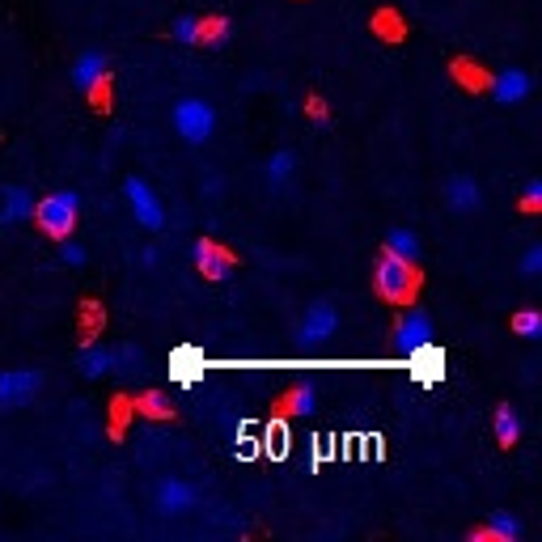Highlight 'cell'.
<instances>
[{
	"label": "cell",
	"mask_w": 542,
	"mask_h": 542,
	"mask_svg": "<svg viewBox=\"0 0 542 542\" xmlns=\"http://www.w3.org/2000/svg\"><path fill=\"white\" fill-rule=\"evenodd\" d=\"M487 94L500 106H521L530 94H534V77L526 68H496L492 81H487Z\"/></svg>",
	"instance_id": "52a82bcc"
},
{
	"label": "cell",
	"mask_w": 542,
	"mask_h": 542,
	"mask_svg": "<svg viewBox=\"0 0 542 542\" xmlns=\"http://www.w3.org/2000/svg\"><path fill=\"white\" fill-rule=\"evenodd\" d=\"M373 284H377V293H382L386 301L403 305L415 293V263L394 259L390 250H382V259H377V267H373Z\"/></svg>",
	"instance_id": "3957f363"
},
{
	"label": "cell",
	"mask_w": 542,
	"mask_h": 542,
	"mask_svg": "<svg viewBox=\"0 0 542 542\" xmlns=\"http://www.w3.org/2000/svg\"><path fill=\"white\" fill-rule=\"evenodd\" d=\"M123 191H128V204H132V216H136V225H144V229H166V208H161V200H157V191L144 183V178H128L123 183Z\"/></svg>",
	"instance_id": "8992f818"
},
{
	"label": "cell",
	"mask_w": 542,
	"mask_h": 542,
	"mask_svg": "<svg viewBox=\"0 0 542 542\" xmlns=\"http://www.w3.org/2000/svg\"><path fill=\"white\" fill-rule=\"evenodd\" d=\"M445 204H449V212L471 216V212L483 208V187L475 183L471 174H449L445 178Z\"/></svg>",
	"instance_id": "9c48e42d"
},
{
	"label": "cell",
	"mask_w": 542,
	"mask_h": 542,
	"mask_svg": "<svg viewBox=\"0 0 542 542\" xmlns=\"http://www.w3.org/2000/svg\"><path fill=\"white\" fill-rule=\"evenodd\" d=\"M34 216V195L26 187H5L0 191V221L5 225H22Z\"/></svg>",
	"instance_id": "4fadbf2b"
},
{
	"label": "cell",
	"mask_w": 542,
	"mask_h": 542,
	"mask_svg": "<svg viewBox=\"0 0 542 542\" xmlns=\"http://www.w3.org/2000/svg\"><path fill=\"white\" fill-rule=\"evenodd\" d=\"M492 428H496V441H500L504 449L517 445V441H521V411L509 407V403H500L496 415H492Z\"/></svg>",
	"instance_id": "2e32d148"
},
{
	"label": "cell",
	"mask_w": 542,
	"mask_h": 542,
	"mask_svg": "<svg viewBox=\"0 0 542 542\" xmlns=\"http://www.w3.org/2000/svg\"><path fill=\"white\" fill-rule=\"evenodd\" d=\"M542 276V246L530 242L526 255H521V280H538Z\"/></svg>",
	"instance_id": "603a6c76"
},
{
	"label": "cell",
	"mask_w": 542,
	"mask_h": 542,
	"mask_svg": "<svg viewBox=\"0 0 542 542\" xmlns=\"http://www.w3.org/2000/svg\"><path fill=\"white\" fill-rule=\"evenodd\" d=\"M513 331H517L521 339H534V335L542 331V314H538V310H521V314H513Z\"/></svg>",
	"instance_id": "7402d4cb"
},
{
	"label": "cell",
	"mask_w": 542,
	"mask_h": 542,
	"mask_svg": "<svg viewBox=\"0 0 542 542\" xmlns=\"http://www.w3.org/2000/svg\"><path fill=\"white\" fill-rule=\"evenodd\" d=\"M293 170H297V153H293V149H280V153H271V157H267L263 183H267V187H284L288 178H293Z\"/></svg>",
	"instance_id": "e0dca14e"
},
{
	"label": "cell",
	"mask_w": 542,
	"mask_h": 542,
	"mask_svg": "<svg viewBox=\"0 0 542 542\" xmlns=\"http://www.w3.org/2000/svg\"><path fill=\"white\" fill-rule=\"evenodd\" d=\"M394 339H399L407 352L432 343V318H428V310H420V305H415V310H407V314L399 318V331H394Z\"/></svg>",
	"instance_id": "7c38bea8"
},
{
	"label": "cell",
	"mask_w": 542,
	"mask_h": 542,
	"mask_svg": "<svg viewBox=\"0 0 542 542\" xmlns=\"http://www.w3.org/2000/svg\"><path fill=\"white\" fill-rule=\"evenodd\" d=\"M521 208H526V212L542 208V178H530V183L521 187Z\"/></svg>",
	"instance_id": "d4e9b609"
},
{
	"label": "cell",
	"mask_w": 542,
	"mask_h": 542,
	"mask_svg": "<svg viewBox=\"0 0 542 542\" xmlns=\"http://www.w3.org/2000/svg\"><path fill=\"white\" fill-rule=\"evenodd\" d=\"M174 43H183V47H191V43H200V17L195 13H183L174 22Z\"/></svg>",
	"instance_id": "ffe728a7"
},
{
	"label": "cell",
	"mask_w": 542,
	"mask_h": 542,
	"mask_svg": "<svg viewBox=\"0 0 542 542\" xmlns=\"http://www.w3.org/2000/svg\"><path fill=\"white\" fill-rule=\"evenodd\" d=\"M170 119H174V132L187 144H208L216 136V111L204 98H178Z\"/></svg>",
	"instance_id": "6da1fadb"
},
{
	"label": "cell",
	"mask_w": 542,
	"mask_h": 542,
	"mask_svg": "<svg viewBox=\"0 0 542 542\" xmlns=\"http://www.w3.org/2000/svg\"><path fill=\"white\" fill-rule=\"evenodd\" d=\"M382 250H390L394 259H407V263H415V259H420V238H415L411 229H390Z\"/></svg>",
	"instance_id": "ac0fdd59"
},
{
	"label": "cell",
	"mask_w": 542,
	"mask_h": 542,
	"mask_svg": "<svg viewBox=\"0 0 542 542\" xmlns=\"http://www.w3.org/2000/svg\"><path fill=\"white\" fill-rule=\"evenodd\" d=\"M195 263H200V271H204L208 280H225V276H229V267H233V259H229L216 242H208V238L195 242Z\"/></svg>",
	"instance_id": "5bb4252c"
},
{
	"label": "cell",
	"mask_w": 542,
	"mask_h": 542,
	"mask_svg": "<svg viewBox=\"0 0 542 542\" xmlns=\"http://www.w3.org/2000/svg\"><path fill=\"white\" fill-rule=\"evenodd\" d=\"M288 407H293V411H314V390H310V386H301L293 399H288Z\"/></svg>",
	"instance_id": "4316f807"
},
{
	"label": "cell",
	"mask_w": 542,
	"mask_h": 542,
	"mask_svg": "<svg viewBox=\"0 0 542 542\" xmlns=\"http://www.w3.org/2000/svg\"><path fill=\"white\" fill-rule=\"evenodd\" d=\"M43 382H47V373H43V369H30V365H22V369H5V373H0V407H5V411L26 407L34 394L43 390Z\"/></svg>",
	"instance_id": "277c9868"
},
{
	"label": "cell",
	"mask_w": 542,
	"mask_h": 542,
	"mask_svg": "<svg viewBox=\"0 0 542 542\" xmlns=\"http://www.w3.org/2000/svg\"><path fill=\"white\" fill-rule=\"evenodd\" d=\"M521 534H526V526H521V517L504 513V509H492L487 513V521L479 530H471V542H521Z\"/></svg>",
	"instance_id": "30bf717a"
},
{
	"label": "cell",
	"mask_w": 542,
	"mask_h": 542,
	"mask_svg": "<svg viewBox=\"0 0 542 542\" xmlns=\"http://www.w3.org/2000/svg\"><path fill=\"white\" fill-rule=\"evenodd\" d=\"M136 411H140V415H149V420H170V415H174L170 399H166L161 390H144L140 399H136Z\"/></svg>",
	"instance_id": "d6986e66"
},
{
	"label": "cell",
	"mask_w": 542,
	"mask_h": 542,
	"mask_svg": "<svg viewBox=\"0 0 542 542\" xmlns=\"http://www.w3.org/2000/svg\"><path fill=\"white\" fill-rule=\"evenodd\" d=\"M200 39L204 43H225L229 39V22H225V17H200Z\"/></svg>",
	"instance_id": "44dd1931"
},
{
	"label": "cell",
	"mask_w": 542,
	"mask_h": 542,
	"mask_svg": "<svg viewBox=\"0 0 542 542\" xmlns=\"http://www.w3.org/2000/svg\"><path fill=\"white\" fill-rule=\"evenodd\" d=\"M153 509L161 517H183L195 509V487L187 479H178V475H161L153 483Z\"/></svg>",
	"instance_id": "5b68a950"
},
{
	"label": "cell",
	"mask_w": 542,
	"mask_h": 542,
	"mask_svg": "<svg viewBox=\"0 0 542 542\" xmlns=\"http://www.w3.org/2000/svg\"><path fill=\"white\" fill-rule=\"evenodd\" d=\"M106 68H111V60H106L102 51H81L77 64L68 72V81H72V89H81V94H94L106 77Z\"/></svg>",
	"instance_id": "8fae6325"
},
{
	"label": "cell",
	"mask_w": 542,
	"mask_h": 542,
	"mask_svg": "<svg viewBox=\"0 0 542 542\" xmlns=\"http://www.w3.org/2000/svg\"><path fill=\"white\" fill-rule=\"evenodd\" d=\"M77 212H81V200L72 191H56L47 195V200H39V208H34V216H39V229L47 233V238H72V229H77Z\"/></svg>",
	"instance_id": "7a4b0ae2"
},
{
	"label": "cell",
	"mask_w": 542,
	"mask_h": 542,
	"mask_svg": "<svg viewBox=\"0 0 542 542\" xmlns=\"http://www.w3.org/2000/svg\"><path fill=\"white\" fill-rule=\"evenodd\" d=\"M77 369H81L85 377H106V373H115V348L89 343V348L81 352V360H77Z\"/></svg>",
	"instance_id": "9a60e30c"
},
{
	"label": "cell",
	"mask_w": 542,
	"mask_h": 542,
	"mask_svg": "<svg viewBox=\"0 0 542 542\" xmlns=\"http://www.w3.org/2000/svg\"><path fill=\"white\" fill-rule=\"evenodd\" d=\"M335 331H339V310H335L331 301H314L310 310H305V318L297 322V339H301V343H310V348L327 343Z\"/></svg>",
	"instance_id": "ba28073f"
},
{
	"label": "cell",
	"mask_w": 542,
	"mask_h": 542,
	"mask_svg": "<svg viewBox=\"0 0 542 542\" xmlns=\"http://www.w3.org/2000/svg\"><path fill=\"white\" fill-rule=\"evenodd\" d=\"M140 365H144V356H140L136 343H123V348H115V373H123V369H140Z\"/></svg>",
	"instance_id": "cb8c5ba5"
},
{
	"label": "cell",
	"mask_w": 542,
	"mask_h": 542,
	"mask_svg": "<svg viewBox=\"0 0 542 542\" xmlns=\"http://www.w3.org/2000/svg\"><path fill=\"white\" fill-rule=\"evenodd\" d=\"M60 259H64L68 267H81V263H85V246H81L77 238H64V242H60Z\"/></svg>",
	"instance_id": "484cf974"
}]
</instances>
